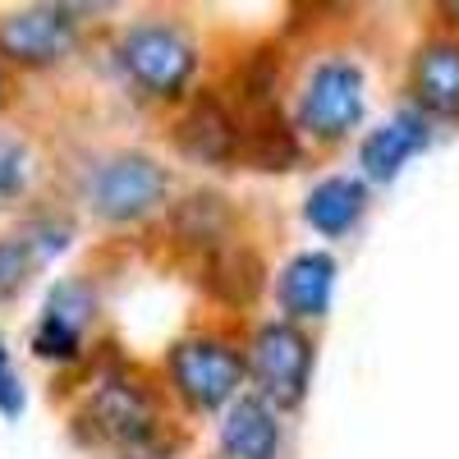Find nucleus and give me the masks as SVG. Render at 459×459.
<instances>
[{"label": "nucleus", "mask_w": 459, "mask_h": 459, "mask_svg": "<svg viewBox=\"0 0 459 459\" xmlns=\"http://www.w3.org/2000/svg\"><path fill=\"white\" fill-rule=\"evenodd\" d=\"M120 69L129 83L157 101H175L188 92L198 74V47L194 37L175 23H134L120 37Z\"/></svg>", "instance_id": "f257e3e1"}, {"label": "nucleus", "mask_w": 459, "mask_h": 459, "mask_svg": "<svg viewBox=\"0 0 459 459\" xmlns=\"http://www.w3.org/2000/svg\"><path fill=\"white\" fill-rule=\"evenodd\" d=\"M244 372H248V359L216 335H188L170 350V386L198 413L235 404Z\"/></svg>", "instance_id": "f03ea898"}, {"label": "nucleus", "mask_w": 459, "mask_h": 459, "mask_svg": "<svg viewBox=\"0 0 459 459\" xmlns=\"http://www.w3.org/2000/svg\"><path fill=\"white\" fill-rule=\"evenodd\" d=\"M248 372L257 377L262 400L276 409H294L308 395V377H313V340L303 335L294 322H266L253 335V354Z\"/></svg>", "instance_id": "7ed1b4c3"}, {"label": "nucleus", "mask_w": 459, "mask_h": 459, "mask_svg": "<svg viewBox=\"0 0 459 459\" xmlns=\"http://www.w3.org/2000/svg\"><path fill=\"white\" fill-rule=\"evenodd\" d=\"M166 194H170L166 166H157L143 152H120V157H110L92 175V207H97V216H106L115 225L143 221L147 212H157L166 203Z\"/></svg>", "instance_id": "20e7f679"}, {"label": "nucleus", "mask_w": 459, "mask_h": 459, "mask_svg": "<svg viewBox=\"0 0 459 459\" xmlns=\"http://www.w3.org/2000/svg\"><path fill=\"white\" fill-rule=\"evenodd\" d=\"M363 120V69L354 60H322L299 97V129H308L313 138H344Z\"/></svg>", "instance_id": "39448f33"}, {"label": "nucleus", "mask_w": 459, "mask_h": 459, "mask_svg": "<svg viewBox=\"0 0 459 459\" xmlns=\"http://www.w3.org/2000/svg\"><path fill=\"white\" fill-rule=\"evenodd\" d=\"M83 423L92 428V437L120 446L125 455H134L147 441L161 437L157 432V400L134 377H106L83 409Z\"/></svg>", "instance_id": "423d86ee"}, {"label": "nucleus", "mask_w": 459, "mask_h": 459, "mask_svg": "<svg viewBox=\"0 0 459 459\" xmlns=\"http://www.w3.org/2000/svg\"><path fill=\"white\" fill-rule=\"evenodd\" d=\"M74 42H79V23L65 5H23L0 19V56L23 69L60 65Z\"/></svg>", "instance_id": "0eeeda50"}, {"label": "nucleus", "mask_w": 459, "mask_h": 459, "mask_svg": "<svg viewBox=\"0 0 459 459\" xmlns=\"http://www.w3.org/2000/svg\"><path fill=\"white\" fill-rule=\"evenodd\" d=\"M97 313V294L83 281H60L32 326V354L47 363H74L83 354V331Z\"/></svg>", "instance_id": "6e6552de"}, {"label": "nucleus", "mask_w": 459, "mask_h": 459, "mask_svg": "<svg viewBox=\"0 0 459 459\" xmlns=\"http://www.w3.org/2000/svg\"><path fill=\"white\" fill-rule=\"evenodd\" d=\"M175 143L188 161H203V166L244 161V125H239V115H230L221 97H198L194 110L179 120Z\"/></svg>", "instance_id": "1a4fd4ad"}, {"label": "nucleus", "mask_w": 459, "mask_h": 459, "mask_svg": "<svg viewBox=\"0 0 459 459\" xmlns=\"http://www.w3.org/2000/svg\"><path fill=\"white\" fill-rule=\"evenodd\" d=\"M428 120H423V110H400L395 120H386L381 129H372L359 147V166L368 179L377 184H386L404 170L409 157H418V152L428 147Z\"/></svg>", "instance_id": "9d476101"}, {"label": "nucleus", "mask_w": 459, "mask_h": 459, "mask_svg": "<svg viewBox=\"0 0 459 459\" xmlns=\"http://www.w3.org/2000/svg\"><path fill=\"white\" fill-rule=\"evenodd\" d=\"M331 290H335V257L331 253H299L281 272V303L294 322H317L331 308Z\"/></svg>", "instance_id": "9b49d317"}, {"label": "nucleus", "mask_w": 459, "mask_h": 459, "mask_svg": "<svg viewBox=\"0 0 459 459\" xmlns=\"http://www.w3.org/2000/svg\"><path fill=\"white\" fill-rule=\"evenodd\" d=\"M221 446L230 459H276L281 450V423L266 400L257 395H239L225 409L221 423Z\"/></svg>", "instance_id": "f8f14e48"}, {"label": "nucleus", "mask_w": 459, "mask_h": 459, "mask_svg": "<svg viewBox=\"0 0 459 459\" xmlns=\"http://www.w3.org/2000/svg\"><path fill=\"white\" fill-rule=\"evenodd\" d=\"M413 97L428 115L459 120V42H428L413 60Z\"/></svg>", "instance_id": "ddd939ff"}, {"label": "nucleus", "mask_w": 459, "mask_h": 459, "mask_svg": "<svg viewBox=\"0 0 459 459\" xmlns=\"http://www.w3.org/2000/svg\"><path fill=\"white\" fill-rule=\"evenodd\" d=\"M363 207H368V188L350 175H331V179L313 184V194L303 198V221H308L317 235L335 239V235H350L359 225Z\"/></svg>", "instance_id": "4468645a"}, {"label": "nucleus", "mask_w": 459, "mask_h": 459, "mask_svg": "<svg viewBox=\"0 0 459 459\" xmlns=\"http://www.w3.org/2000/svg\"><path fill=\"white\" fill-rule=\"evenodd\" d=\"M262 276H266L262 257L253 248H244V244H230V248L207 257L203 285H207L212 299L230 303V308H248V303L257 299V290H262Z\"/></svg>", "instance_id": "2eb2a0df"}, {"label": "nucleus", "mask_w": 459, "mask_h": 459, "mask_svg": "<svg viewBox=\"0 0 459 459\" xmlns=\"http://www.w3.org/2000/svg\"><path fill=\"white\" fill-rule=\"evenodd\" d=\"M244 161L257 170H290L299 161V138L285 125L281 106L266 110H244Z\"/></svg>", "instance_id": "dca6fc26"}, {"label": "nucleus", "mask_w": 459, "mask_h": 459, "mask_svg": "<svg viewBox=\"0 0 459 459\" xmlns=\"http://www.w3.org/2000/svg\"><path fill=\"white\" fill-rule=\"evenodd\" d=\"M175 235L188 248H207V257L230 248L225 244L230 239V207H225V198L221 194H194L175 212Z\"/></svg>", "instance_id": "f3484780"}, {"label": "nucleus", "mask_w": 459, "mask_h": 459, "mask_svg": "<svg viewBox=\"0 0 459 459\" xmlns=\"http://www.w3.org/2000/svg\"><path fill=\"white\" fill-rule=\"evenodd\" d=\"M37 262H42V253L32 248L28 235L0 239V303L19 299V290L28 285V276H32V266H37Z\"/></svg>", "instance_id": "a211bd4d"}, {"label": "nucleus", "mask_w": 459, "mask_h": 459, "mask_svg": "<svg viewBox=\"0 0 459 459\" xmlns=\"http://www.w3.org/2000/svg\"><path fill=\"white\" fill-rule=\"evenodd\" d=\"M28 175H32V166H28V147L14 143V138H0V203L19 198L23 188H28Z\"/></svg>", "instance_id": "6ab92c4d"}, {"label": "nucleus", "mask_w": 459, "mask_h": 459, "mask_svg": "<svg viewBox=\"0 0 459 459\" xmlns=\"http://www.w3.org/2000/svg\"><path fill=\"white\" fill-rule=\"evenodd\" d=\"M23 381H19V372H14V359H10V350H5V340H0V413L5 418H19L23 413Z\"/></svg>", "instance_id": "aec40b11"}, {"label": "nucleus", "mask_w": 459, "mask_h": 459, "mask_svg": "<svg viewBox=\"0 0 459 459\" xmlns=\"http://www.w3.org/2000/svg\"><path fill=\"white\" fill-rule=\"evenodd\" d=\"M0 92H5V83H0Z\"/></svg>", "instance_id": "412c9836"}]
</instances>
